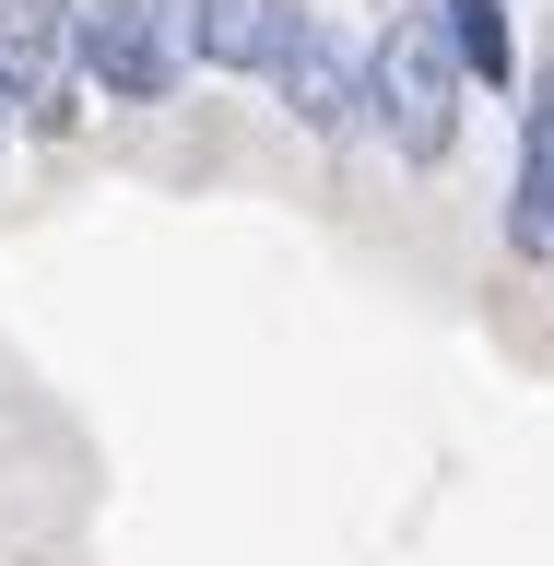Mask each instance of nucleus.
<instances>
[{
	"mask_svg": "<svg viewBox=\"0 0 554 566\" xmlns=\"http://www.w3.org/2000/svg\"><path fill=\"white\" fill-rule=\"evenodd\" d=\"M283 12H295V0H189V60L224 71V83H272Z\"/></svg>",
	"mask_w": 554,
	"mask_h": 566,
	"instance_id": "obj_4",
	"label": "nucleus"
},
{
	"mask_svg": "<svg viewBox=\"0 0 554 566\" xmlns=\"http://www.w3.org/2000/svg\"><path fill=\"white\" fill-rule=\"evenodd\" d=\"M71 24H83V0H0V71L12 83H60L71 71Z\"/></svg>",
	"mask_w": 554,
	"mask_h": 566,
	"instance_id": "obj_6",
	"label": "nucleus"
},
{
	"mask_svg": "<svg viewBox=\"0 0 554 566\" xmlns=\"http://www.w3.org/2000/svg\"><path fill=\"white\" fill-rule=\"evenodd\" d=\"M366 83H378V142L389 166L437 177L472 130V71H460L449 24H437V0H389L378 35H366Z\"/></svg>",
	"mask_w": 554,
	"mask_h": 566,
	"instance_id": "obj_1",
	"label": "nucleus"
},
{
	"mask_svg": "<svg viewBox=\"0 0 554 566\" xmlns=\"http://www.w3.org/2000/svg\"><path fill=\"white\" fill-rule=\"evenodd\" d=\"M24 106H35V95H24V83H12V71H0V142L24 130Z\"/></svg>",
	"mask_w": 554,
	"mask_h": 566,
	"instance_id": "obj_7",
	"label": "nucleus"
},
{
	"mask_svg": "<svg viewBox=\"0 0 554 566\" xmlns=\"http://www.w3.org/2000/svg\"><path fill=\"white\" fill-rule=\"evenodd\" d=\"M437 24H449L460 71H472V95H508V106H520V83H531V48H520V0H437Z\"/></svg>",
	"mask_w": 554,
	"mask_h": 566,
	"instance_id": "obj_5",
	"label": "nucleus"
},
{
	"mask_svg": "<svg viewBox=\"0 0 554 566\" xmlns=\"http://www.w3.org/2000/svg\"><path fill=\"white\" fill-rule=\"evenodd\" d=\"M71 71L95 83V106H177L189 83V0H83V24H71Z\"/></svg>",
	"mask_w": 554,
	"mask_h": 566,
	"instance_id": "obj_2",
	"label": "nucleus"
},
{
	"mask_svg": "<svg viewBox=\"0 0 554 566\" xmlns=\"http://www.w3.org/2000/svg\"><path fill=\"white\" fill-rule=\"evenodd\" d=\"M272 106L295 118L307 142L354 154V142H378V83H366V48H354L331 12H283V48H272Z\"/></svg>",
	"mask_w": 554,
	"mask_h": 566,
	"instance_id": "obj_3",
	"label": "nucleus"
},
{
	"mask_svg": "<svg viewBox=\"0 0 554 566\" xmlns=\"http://www.w3.org/2000/svg\"><path fill=\"white\" fill-rule=\"evenodd\" d=\"M378 12H389V0H378Z\"/></svg>",
	"mask_w": 554,
	"mask_h": 566,
	"instance_id": "obj_8",
	"label": "nucleus"
}]
</instances>
